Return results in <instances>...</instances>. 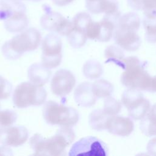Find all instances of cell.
Instances as JSON below:
<instances>
[{
	"instance_id": "cell-31",
	"label": "cell",
	"mask_w": 156,
	"mask_h": 156,
	"mask_svg": "<svg viewBox=\"0 0 156 156\" xmlns=\"http://www.w3.org/2000/svg\"><path fill=\"white\" fill-rule=\"evenodd\" d=\"M147 151L149 155L156 156V136L152 138L147 144Z\"/></svg>"
},
{
	"instance_id": "cell-1",
	"label": "cell",
	"mask_w": 156,
	"mask_h": 156,
	"mask_svg": "<svg viewBox=\"0 0 156 156\" xmlns=\"http://www.w3.org/2000/svg\"><path fill=\"white\" fill-rule=\"evenodd\" d=\"M75 136L71 127L62 126L54 136L48 139L38 133L34 135L29 144L35 152L34 155H63L66 148L74 141Z\"/></svg>"
},
{
	"instance_id": "cell-22",
	"label": "cell",
	"mask_w": 156,
	"mask_h": 156,
	"mask_svg": "<svg viewBox=\"0 0 156 156\" xmlns=\"http://www.w3.org/2000/svg\"><path fill=\"white\" fill-rule=\"evenodd\" d=\"M82 71L84 76L89 79H96L103 74L102 65L94 60H88L83 65Z\"/></svg>"
},
{
	"instance_id": "cell-35",
	"label": "cell",
	"mask_w": 156,
	"mask_h": 156,
	"mask_svg": "<svg viewBox=\"0 0 156 156\" xmlns=\"http://www.w3.org/2000/svg\"><path fill=\"white\" fill-rule=\"evenodd\" d=\"M6 146L4 145L3 146L0 147V155H12L13 154L11 149L7 147H5Z\"/></svg>"
},
{
	"instance_id": "cell-13",
	"label": "cell",
	"mask_w": 156,
	"mask_h": 156,
	"mask_svg": "<svg viewBox=\"0 0 156 156\" xmlns=\"http://www.w3.org/2000/svg\"><path fill=\"white\" fill-rule=\"evenodd\" d=\"M134 129V124L130 117L118 115L110 116L108 119L107 130L112 134L119 136L130 135Z\"/></svg>"
},
{
	"instance_id": "cell-8",
	"label": "cell",
	"mask_w": 156,
	"mask_h": 156,
	"mask_svg": "<svg viewBox=\"0 0 156 156\" xmlns=\"http://www.w3.org/2000/svg\"><path fill=\"white\" fill-rule=\"evenodd\" d=\"M107 146L101 140L93 136L83 137L74 143L69 156H105L108 155Z\"/></svg>"
},
{
	"instance_id": "cell-12",
	"label": "cell",
	"mask_w": 156,
	"mask_h": 156,
	"mask_svg": "<svg viewBox=\"0 0 156 156\" xmlns=\"http://www.w3.org/2000/svg\"><path fill=\"white\" fill-rule=\"evenodd\" d=\"M28 136L27 129L22 126L0 129V143L6 146H20L27 140Z\"/></svg>"
},
{
	"instance_id": "cell-30",
	"label": "cell",
	"mask_w": 156,
	"mask_h": 156,
	"mask_svg": "<svg viewBox=\"0 0 156 156\" xmlns=\"http://www.w3.org/2000/svg\"><path fill=\"white\" fill-rule=\"evenodd\" d=\"M141 10L144 16H156V0H141Z\"/></svg>"
},
{
	"instance_id": "cell-18",
	"label": "cell",
	"mask_w": 156,
	"mask_h": 156,
	"mask_svg": "<svg viewBox=\"0 0 156 156\" xmlns=\"http://www.w3.org/2000/svg\"><path fill=\"white\" fill-rule=\"evenodd\" d=\"M140 127L141 132L147 136L156 135V104H154L141 119Z\"/></svg>"
},
{
	"instance_id": "cell-23",
	"label": "cell",
	"mask_w": 156,
	"mask_h": 156,
	"mask_svg": "<svg viewBox=\"0 0 156 156\" xmlns=\"http://www.w3.org/2000/svg\"><path fill=\"white\" fill-rule=\"evenodd\" d=\"M140 24L141 21L138 14L135 12H129L119 17L117 26L132 29L138 31L140 27Z\"/></svg>"
},
{
	"instance_id": "cell-26",
	"label": "cell",
	"mask_w": 156,
	"mask_h": 156,
	"mask_svg": "<svg viewBox=\"0 0 156 156\" xmlns=\"http://www.w3.org/2000/svg\"><path fill=\"white\" fill-rule=\"evenodd\" d=\"M121 108L122 103L118 100L111 96L105 99L103 110L108 116L118 115L121 112Z\"/></svg>"
},
{
	"instance_id": "cell-25",
	"label": "cell",
	"mask_w": 156,
	"mask_h": 156,
	"mask_svg": "<svg viewBox=\"0 0 156 156\" xmlns=\"http://www.w3.org/2000/svg\"><path fill=\"white\" fill-rule=\"evenodd\" d=\"M67 37L70 45L74 48H79L83 46L88 38L85 32L74 27Z\"/></svg>"
},
{
	"instance_id": "cell-16",
	"label": "cell",
	"mask_w": 156,
	"mask_h": 156,
	"mask_svg": "<svg viewBox=\"0 0 156 156\" xmlns=\"http://www.w3.org/2000/svg\"><path fill=\"white\" fill-rule=\"evenodd\" d=\"M26 5L20 0H0V20H5L18 12H26Z\"/></svg>"
},
{
	"instance_id": "cell-10",
	"label": "cell",
	"mask_w": 156,
	"mask_h": 156,
	"mask_svg": "<svg viewBox=\"0 0 156 156\" xmlns=\"http://www.w3.org/2000/svg\"><path fill=\"white\" fill-rule=\"evenodd\" d=\"M76 79L73 73L66 69L57 71L51 82V90L56 96L63 97L73 90Z\"/></svg>"
},
{
	"instance_id": "cell-6",
	"label": "cell",
	"mask_w": 156,
	"mask_h": 156,
	"mask_svg": "<svg viewBox=\"0 0 156 156\" xmlns=\"http://www.w3.org/2000/svg\"><path fill=\"white\" fill-rule=\"evenodd\" d=\"M121 103L133 120L141 119L151 107L149 101L144 98L141 90L132 88H128L122 93Z\"/></svg>"
},
{
	"instance_id": "cell-37",
	"label": "cell",
	"mask_w": 156,
	"mask_h": 156,
	"mask_svg": "<svg viewBox=\"0 0 156 156\" xmlns=\"http://www.w3.org/2000/svg\"><path fill=\"white\" fill-rule=\"evenodd\" d=\"M25 1H33V2H38V1H40L41 0H25Z\"/></svg>"
},
{
	"instance_id": "cell-28",
	"label": "cell",
	"mask_w": 156,
	"mask_h": 156,
	"mask_svg": "<svg viewBox=\"0 0 156 156\" xmlns=\"http://www.w3.org/2000/svg\"><path fill=\"white\" fill-rule=\"evenodd\" d=\"M17 118V114L13 110L0 111V127L4 129L12 126L16 122Z\"/></svg>"
},
{
	"instance_id": "cell-11",
	"label": "cell",
	"mask_w": 156,
	"mask_h": 156,
	"mask_svg": "<svg viewBox=\"0 0 156 156\" xmlns=\"http://www.w3.org/2000/svg\"><path fill=\"white\" fill-rule=\"evenodd\" d=\"M136 32L134 29L117 26L113 34L114 40L121 49L127 51H136L141 44V38Z\"/></svg>"
},
{
	"instance_id": "cell-29",
	"label": "cell",
	"mask_w": 156,
	"mask_h": 156,
	"mask_svg": "<svg viewBox=\"0 0 156 156\" xmlns=\"http://www.w3.org/2000/svg\"><path fill=\"white\" fill-rule=\"evenodd\" d=\"M12 91V85L2 76H0V100L10 97Z\"/></svg>"
},
{
	"instance_id": "cell-33",
	"label": "cell",
	"mask_w": 156,
	"mask_h": 156,
	"mask_svg": "<svg viewBox=\"0 0 156 156\" xmlns=\"http://www.w3.org/2000/svg\"><path fill=\"white\" fill-rule=\"evenodd\" d=\"M147 91L151 93H156V76L151 77L150 85Z\"/></svg>"
},
{
	"instance_id": "cell-9",
	"label": "cell",
	"mask_w": 156,
	"mask_h": 156,
	"mask_svg": "<svg viewBox=\"0 0 156 156\" xmlns=\"http://www.w3.org/2000/svg\"><path fill=\"white\" fill-rule=\"evenodd\" d=\"M41 27L47 30L68 36L73 29V22L57 12H48L40 20Z\"/></svg>"
},
{
	"instance_id": "cell-2",
	"label": "cell",
	"mask_w": 156,
	"mask_h": 156,
	"mask_svg": "<svg viewBox=\"0 0 156 156\" xmlns=\"http://www.w3.org/2000/svg\"><path fill=\"white\" fill-rule=\"evenodd\" d=\"M40 32L35 28H29L5 41L1 51L9 60H16L24 52L36 49L41 42Z\"/></svg>"
},
{
	"instance_id": "cell-20",
	"label": "cell",
	"mask_w": 156,
	"mask_h": 156,
	"mask_svg": "<svg viewBox=\"0 0 156 156\" xmlns=\"http://www.w3.org/2000/svg\"><path fill=\"white\" fill-rule=\"evenodd\" d=\"M106 63H113L123 69L125 68L124 54L120 47L115 45L107 46L104 51Z\"/></svg>"
},
{
	"instance_id": "cell-34",
	"label": "cell",
	"mask_w": 156,
	"mask_h": 156,
	"mask_svg": "<svg viewBox=\"0 0 156 156\" xmlns=\"http://www.w3.org/2000/svg\"><path fill=\"white\" fill-rule=\"evenodd\" d=\"M54 4L58 6H65L71 2H72L74 0H51Z\"/></svg>"
},
{
	"instance_id": "cell-36",
	"label": "cell",
	"mask_w": 156,
	"mask_h": 156,
	"mask_svg": "<svg viewBox=\"0 0 156 156\" xmlns=\"http://www.w3.org/2000/svg\"><path fill=\"white\" fill-rule=\"evenodd\" d=\"M99 0H85L86 2V4H91L93 2H95L96 1H98Z\"/></svg>"
},
{
	"instance_id": "cell-32",
	"label": "cell",
	"mask_w": 156,
	"mask_h": 156,
	"mask_svg": "<svg viewBox=\"0 0 156 156\" xmlns=\"http://www.w3.org/2000/svg\"><path fill=\"white\" fill-rule=\"evenodd\" d=\"M128 4L135 10H141V0H127Z\"/></svg>"
},
{
	"instance_id": "cell-24",
	"label": "cell",
	"mask_w": 156,
	"mask_h": 156,
	"mask_svg": "<svg viewBox=\"0 0 156 156\" xmlns=\"http://www.w3.org/2000/svg\"><path fill=\"white\" fill-rule=\"evenodd\" d=\"M143 24L145 30V38L148 43H156V16H144Z\"/></svg>"
},
{
	"instance_id": "cell-21",
	"label": "cell",
	"mask_w": 156,
	"mask_h": 156,
	"mask_svg": "<svg viewBox=\"0 0 156 156\" xmlns=\"http://www.w3.org/2000/svg\"><path fill=\"white\" fill-rule=\"evenodd\" d=\"M93 91L97 98H106L112 95L113 92V85L109 81L101 79L93 83Z\"/></svg>"
},
{
	"instance_id": "cell-7",
	"label": "cell",
	"mask_w": 156,
	"mask_h": 156,
	"mask_svg": "<svg viewBox=\"0 0 156 156\" xmlns=\"http://www.w3.org/2000/svg\"><path fill=\"white\" fill-rule=\"evenodd\" d=\"M42 64L49 69L57 67L62 62V43L56 34H48L41 43Z\"/></svg>"
},
{
	"instance_id": "cell-3",
	"label": "cell",
	"mask_w": 156,
	"mask_h": 156,
	"mask_svg": "<svg viewBox=\"0 0 156 156\" xmlns=\"http://www.w3.org/2000/svg\"><path fill=\"white\" fill-rule=\"evenodd\" d=\"M124 71L121 76V82L127 88L147 91L151 76L145 69V64L135 56L124 59Z\"/></svg>"
},
{
	"instance_id": "cell-14",
	"label": "cell",
	"mask_w": 156,
	"mask_h": 156,
	"mask_svg": "<svg viewBox=\"0 0 156 156\" xmlns=\"http://www.w3.org/2000/svg\"><path fill=\"white\" fill-rule=\"evenodd\" d=\"M74 98L76 102L83 107L93 106L98 99L93 91L92 83L88 82H83L76 88Z\"/></svg>"
},
{
	"instance_id": "cell-19",
	"label": "cell",
	"mask_w": 156,
	"mask_h": 156,
	"mask_svg": "<svg viewBox=\"0 0 156 156\" xmlns=\"http://www.w3.org/2000/svg\"><path fill=\"white\" fill-rule=\"evenodd\" d=\"M108 116L103 109L93 110L89 115L88 121L90 127L97 131L107 130Z\"/></svg>"
},
{
	"instance_id": "cell-17",
	"label": "cell",
	"mask_w": 156,
	"mask_h": 156,
	"mask_svg": "<svg viewBox=\"0 0 156 156\" xmlns=\"http://www.w3.org/2000/svg\"><path fill=\"white\" fill-rule=\"evenodd\" d=\"M29 21L26 12H18L4 20V26L10 32H19L27 26Z\"/></svg>"
},
{
	"instance_id": "cell-5",
	"label": "cell",
	"mask_w": 156,
	"mask_h": 156,
	"mask_svg": "<svg viewBox=\"0 0 156 156\" xmlns=\"http://www.w3.org/2000/svg\"><path fill=\"white\" fill-rule=\"evenodd\" d=\"M47 92L44 88L30 82L19 84L13 94V102L18 108H23L29 106L40 105L45 102Z\"/></svg>"
},
{
	"instance_id": "cell-27",
	"label": "cell",
	"mask_w": 156,
	"mask_h": 156,
	"mask_svg": "<svg viewBox=\"0 0 156 156\" xmlns=\"http://www.w3.org/2000/svg\"><path fill=\"white\" fill-rule=\"evenodd\" d=\"M92 20L91 16L86 12H80L76 15L72 21L73 27L86 34V29Z\"/></svg>"
},
{
	"instance_id": "cell-15",
	"label": "cell",
	"mask_w": 156,
	"mask_h": 156,
	"mask_svg": "<svg viewBox=\"0 0 156 156\" xmlns=\"http://www.w3.org/2000/svg\"><path fill=\"white\" fill-rule=\"evenodd\" d=\"M50 69L42 63H34L27 70V76L30 82L42 87L46 83L51 77Z\"/></svg>"
},
{
	"instance_id": "cell-4",
	"label": "cell",
	"mask_w": 156,
	"mask_h": 156,
	"mask_svg": "<svg viewBox=\"0 0 156 156\" xmlns=\"http://www.w3.org/2000/svg\"><path fill=\"white\" fill-rule=\"evenodd\" d=\"M43 116L47 123L60 126L73 127L77 123L79 119V113L76 109L53 101L44 103Z\"/></svg>"
}]
</instances>
